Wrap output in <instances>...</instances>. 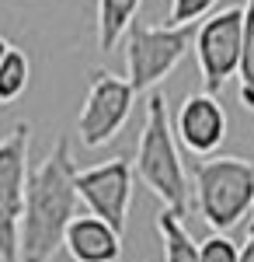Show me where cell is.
<instances>
[{
    "label": "cell",
    "mask_w": 254,
    "mask_h": 262,
    "mask_svg": "<svg viewBox=\"0 0 254 262\" xmlns=\"http://www.w3.org/2000/svg\"><path fill=\"white\" fill-rule=\"evenodd\" d=\"M77 161L70 137H59L56 147L42 158L28 179L24 221H21V262H53L66 245V231L77 221Z\"/></svg>",
    "instance_id": "1"
},
{
    "label": "cell",
    "mask_w": 254,
    "mask_h": 262,
    "mask_svg": "<svg viewBox=\"0 0 254 262\" xmlns=\"http://www.w3.org/2000/svg\"><path fill=\"white\" fill-rule=\"evenodd\" d=\"M133 168H136V179L167 210L185 217V210H188V175H185V164H181L177 133H174V122H171V112H167L164 91L146 95V119H143Z\"/></svg>",
    "instance_id": "2"
},
{
    "label": "cell",
    "mask_w": 254,
    "mask_h": 262,
    "mask_svg": "<svg viewBox=\"0 0 254 262\" xmlns=\"http://www.w3.org/2000/svg\"><path fill=\"white\" fill-rule=\"evenodd\" d=\"M195 179V210L213 227V234H226L247 217L254 206V161L213 154L192 168Z\"/></svg>",
    "instance_id": "3"
},
{
    "label": "cell",
    "mask_w": 254,
    "mask_h": 262,
    "mask_svg": "<svg viewBox=\"0 0 254 262\" xmlns=\"http://www.w3.org/2000/svg\"><path fill=\"white\" fill-rule=\"evenodd\" d=\"M198 25H133L125 32V70L133 91H154L164 77H171L177 63L195 46Z\"/></svg>",
    "instance_id": "4"
},
{
    "label": "cell",
    "mask_w": 254,
    "mask_h": 262,
    "mask_svg": "<svg viewBox=\"0 0 254 262\" xmlns=\"http://www.w3.org/2000/svg\"><path fill=\"white\" fill-rule=\"evenodd\" d=\"M28 143L32 122H18L7 137H0V262H21V221L32 179Z\"/></svg>",
    "instance_id": "5"
},
{
    "label": "cell",
    "mask_w": 254,
    "mask_h": 262,
    "mask_svg": "<svg viewBox=\"0 0 254 262\" xmlns=\"http://www.w3.org/2000/svg\"><path fill=\"white\" fill-rule=\"evenodd\" d=\"M195 60L202 74V91L216 95L223 84L240 74L244 53V7H223L198 21L195 32Z\"/></svg>",
    "instance_id": "6"
},
{
    "label": "cell",
    "mask_w": 254,
    "mask_h": 262,
    "mask_svg": "<svg viewBox=\"0 0 254 262\" xmlns=\"http://www.w3.org/2000/svg\"><path fill=\"white\" fill-rule=\"evenodd\" d=\"M133 84L129 77H118L112 70H101L94 67L91 70V88H87V98H84V108L77 116V137L87 150H98L108 140H115L122 133V126L133 112Z\"/></svg>",
    "instance_id": "7"
},
{
    "label": "cell",
    "mask_w": 254,
    "mask_h": 262,
    "mask_svg": "<svg viewBox=\"0 0 254 262\" xmlns=\"http://www.w3.org/2000/svg\"><path fill=\"white\" fill-rule=\"evenodd\" d=\"M133 179H136V168L125 154H115V158L91 164V168H80L77 171L80 203L87 206V213L108 221L115 231H125V217L133 206Z\"/></svg>",
    "instance_id": "8"
},
{
    "label": "cell",
    "mask_w": 254,
    "mask_h": 262,
    "mask_svg": "<svg viewBox=\"0 0 254 262\" xmlns=\"http://www.w3.org/2000/svg\"><path fill=\"white\" fill-rule=\"evenodd\" d=\"M174 133L177 143L185 150H192L195 158H213L219 143L226 140V112H223L219 98L209 91L188 95L174 116Z\"/></svg>",
    "instance_id": "9"
},
{
    "label": "cell",
    "mask_w": 254,
    "mask_h": 262,
    "mask_svg": "<svg viewBox=\"0 0 254 262\" xmlns=\"http://www.w3.org/2000/svg\"><path fill=\"white\" fill-rule=\"evenodd\" d=\"M73 262H118L122 255V231H115L108 221H101L94 213H84L70 224L66 245Z\"/></svg>",
    "instance_id": "10"
},
{
    "label": "cell",
    "mask_w": 254,
    "mask_h": 262,
    "mask_svg": "<svg viewBox=\"0 0 254 262\" xmlns=\"http://www.w3.org/2000/svg\"><path fill=\"white\" fill-rule=\"evenodd\" d=\"M143 0H98V49L112 53L125 32L136 25V11Z\"/></svg>",
    "instance_id": "11"
},
{
    "label": "cell",
    "mask_w": 254,
    "mask_h": 262,
    "mask_svg": "<svg viewBox=\"0 0 254 262\" xmlns=\"http://www.w3.org/2000/svg\"><path fill=\"white\" fill-rule=\"evenodd\" d=\"M157 234H160V245H164V262H202L198 259V245L192 242L181 213L164 206L157 213Z\"/></svg>",
    "instance_id": "12"
},
{
    "label": "cell",
    "mask_w": 254,
    "mask_h": 262,
    "mask_svg": "<svg viewBox=\"0 0 254 262\" xmlns=\"http://www.w3.org/2000/svg\"><path fill=\"white\" fill-rule=\"evenodd\" d=\"M28 77H32V63L24 56V49L11 46V53L0 63V105L18 101L24 95V88H28Z\"/></svg>",
    "instance_id": "13"
},
{
    "label": "cell",
    "mask_w": 254,
    "mask_h": 262,
    "mask_svg": "<svg viewBox=\"0 0 254 262\" xmlns=\"http://www.w3.org/2000/svg\"><path fill=\"white\" fill-rule=\"evenodd\" d=\"M240 101L254 112V0L244 4V53H240Z\"/></svg>",
    "instance_id": "14"
},
{
    "label": "cell",
    "mask_w": 254,
    "mask_h": 262,
    "mask_svg": "<svg viewBox=\"0 0 254 262\" xmlns=\"http://www.w3.org/2000/svg\"><path fill=\"white\" fill-rule=\"evenodd\" d=\"M198 259L202 262H240V245H234L226 234H209L198 242Z\"/></svg>",
    "instance_id": "15"
},
{
    "label": "cell",
    "mask_w": 254,
    "mask_h": 262,
    "mask_svg": "<svg viewBox=\"0 0 254 262\" xmlns=\"http://www.w3.org/2000/svg\"><path fill=\"white\" fill-rule=\"evenodd\" d=\"M213 7H216V0H171L167 25H198Z\"/></svg>",
    "instance_id": "16"
},
{
    "label": "cell",
    "mask_w": 254,
    "mask_h": 262,
    "mask_svg": "<svg viewBox=\"0 0 254 262\" xmlns=\"http://www.w3.org/2000/svg\"><path fill=\"white\" fill-rule=\"evenodd\" d=\"M240 262H254V227H251V234H247V242L240 245Z\"/></svg>",
    "instance_id": "17"
},
{
    "label": "cell",
    "mask_w": 254,
    "mask_h": 262,
    "mask_svg": "<svg viewBox=\"0 0 254 262\" xmlns=\"http://www.w3.org/2000/svg\"><path fill=\"white\" fill-rule=\"evenodd\" d=\"M7 53H11V42L0 35V63H4V56H7Z\"/></svg>",
    "instance_id": "18"
},
{
    "label": "cell",
    "mask_w": 254,
    "mask_h": 262,
    "mask_svg": "<svg viewBox=\"0 0 254 262\" xmlns=\"http://www.w3.org/2000/svg\"><path fill=\"white\" fill-rule=\"evenodd\" d=\"M251 210H254V206H251Z\"/></svg>",
    "instance_id": "19"
}]
</instances>
